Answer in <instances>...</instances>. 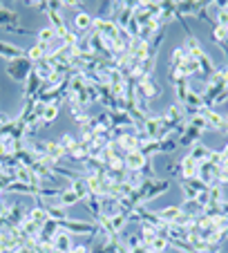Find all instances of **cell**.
<instances>
[{
	"instance_id": "cell-11",
	"label": "cell",
	"mask_w": 228,
	"mask_h": 253,
	"mask_svg": "<svg viewBox=\"0 0 228 253\" xmlns=\"http://www.w3.org/2000/svg\"><path fill=\"white\" fill-rule=\"evenodd\" d=\"M201 134L197 128H190V126H186V130L179 134V139H177V143H179V148H188V146H197L201 139Z\"/></svg>"
},
{
	"instance_id": "cell-20",
	"label": "cell",
	"mask_w": 228,
	"mask_h": 253,
	"mask_svg": "<svg viewBox=\"0 0 228 253\" xmlns=\"http://www.w3.org/2000/svg\"><path fill=\"white\" fill-rule=\"evenodd\" d=\"M49 202H56L58 206H63V209H67V206H74V204H78V197H76V193L74 191H70V188H65V191L61 193V195L56 197V200H49Z\"/></svg>"
},
{
	"instance_id": "cell-4",
	"label": "cell",
	"mask_w": 228,
	"mask_h": 253,
	"mask_svg": "<svg viewBox=\"0 0 228 253\" xmlns=\"http://www.w3.org/2000/svg\"><path fill=\"white\" fill-rule=\"evenodd\" d=\"M134 90H137L139 96H143L146 101L150 99H159V94H161V87L154 83V79L152 77H143V79H137V85H134Z\"/></svg>"
},
{
	"instance_id": "cell-31",
	"label": "cell",
	"mask_w": 228,
	"mask_h": 253,
	"mask_svg": "<svg viewBox=\"0 0 228 253\" xmlns=\"http://www.w3.org/2000/svg\"><path fill=\"white\" fill-rule=\"evenodd\" d=\"M228 238V231H226V233H224V240H226Z\"/></svg>"
},
{
	"instance_id": "cell-21",
	"label": "cell",
	"mask_w": 228,
	"mask_h": 253,
	"mask_svg": "<svg viewBox=\"0 0 228 253\" xmlns=\"http://www.w3.org/2000/svg\"><path fill=\"white\" fill-rule=\"evenodd\" d=\"M70 191L76 193V197L78 200H85L87 195H90V191H87V184H85V177H76V179H72L70 182Z\"/></svg>"
},
{
	"instance_id": "cell-3",
	"label": "cell",
	"mask_w": 228,
	"mask_h": 253,
	"mask_svg": "<svg viewBox=\"0 0 228 253\" xmlns=\"http://www.w3.org/2000/svg\"><path fill=\"white\" fill-rule=\"evenodd\" d=\"M139 143H141V132H137V130H121L114 146L125 155V153H132V150H139Z\"/></svg>"
},
{
	"instance_id": "cell-14",
	"label": "cell",
	"mask_w": 228,
	"mask_h": 253,
	"mask_svg": "<svg viewBox=\"0 0 228 253\" xmlns=\"http://www.w3.org/2000/svg\"><path fill=\"white\" fill-rule=\"evenodd\" d=\"M154 213H157L163 222H168V224H177V222H179V217H184V211H181V204H177V206H168V209L154 211Z\"/></svg>"
},
{
	"instance_id": "cell-5",
	"label": "cell",
	"mask_w": 228,
	"mask_h": 253,
	"mask_svg": "<svg viewBox=\"0 0 228 253\" xmlns=\"http://www.w3.org/2000/svg\"><path fill=\"white\" fill-rule=\"evenodd\" d=\"M146 164H148V157L141 153V150H132V153H125L123 155V168L128 172H132V175L141 172Z\"/></svg>"
},
{
	"instance_id": "cell-26",
	"label": "cell",
	"mask_w": 228,
	"mask_h": 253,
	"mask_svg": "<svg viewBox=\"0 0 228 253\" xmlns=\"http://www.w3.org/2000/svg\"><path fill=\"white\" fill-rule=\"evenodd\" d=\"M76 141H78V139H76V137H72V134H63V137L58 139V143H61L63 148H65V153H67V150L72 148V146H74Z\"/></svg>"
},
{
	"instance_id": "cell-1",
	"label": "cell",
	"mask_w": 228,
	"mask_h": 253,
	"mask_svg": "<svg viewBox=\"0 0 228 253\" xmlns=\"http://www.w3.org/2000/svg\"><path fill=\"white\" fill-rule=\"evenodd\" d=\"M34 72V61L29 58H16V61H7L5 65V74L16 83H23L27 81V77Z\"/></svg>"
},
{
	"instance_id": "cell-2",
	"label": "cell",
	"mask_w": 228,
	"mask_h": 253,
	"mask_svg": "<svg viewBox=\"0 0 228 253\" xmlns=\"http://www.w3.org/2000/svg\"><path fill=\"white\" fill-rule=\"evenodd\" d=\"M58 229L67 231L70 235H90V238H96L99 235V229H96L94 222L90 220H63L58 222Z\"/></svg>"
},
{
	"instance_id": "cell-15",
	"label": "cell",
	"mask_w": 228,
	"mask_h": 253,
	"mask_svg": "<svg viewBox=\"0 0 228 253\" xmlns=\"http://www.w3.org/2000/svg\"><path fill=\"white\" fill-rule=\"evenodd\" d=\"M45 157L52 164H61V159L65 157V148H63L58 141H47V148H45Z\"/></svg>"
},
{
	"instance_id": "cell-29",
	"label": "cell",
	"mask_w": 228,
	"mask_h": 253,
	"mask_svg": "<svg viewBox=\"0 0 228 253\" xmlns=\"http://www.w3.org/2000/svg\"><path fill=\"white\" fill-rule=\"evenodd\" d=\"M16 253H34V249H29L27 244H23V247H20V249H18V251H16Z\"/></svg>"
},
{
	"instance_id": "cell-25",
	"label": "cell",
	"mask_w": 228,
	"mask_h": 253,
	"mask_svg": "<svg viewBox=\"0 0 228 253\" xmlns=\"http://www.w3.org/2000/svg\"><path fill=\"white\" fill-rule=\"evenodd\" d=\"M201 2H177V14L179 16H197V9H199Z\"/></svg>"
},
{
	"instance_id": "cell-27",
	"label": "cell",
	"mask_w": 228,
	"mask_h": 253,
	"mask_svg": "<svg viewBox=\"0 0 228 253\" xmlns=\"http://www.w3.org/2000/svg\"><path fill=\"white\" fill-rule=\"evenodd\" d=\"M168 172H170V175H177V177H179V162H172L170 166H168Z\"/></svg>"
},
{
	"instance_id": "cell-12",
	"label": "cell",
	"mask_w": 228,
	"mask_h": 253,
	"mask_svg": "<svg viewBox=\"0 0 228 253\" xmlns=\"http://www.w3.org/2000/svg\"><path fill=\"white\" fill-rule=\"evenodd\" d=\"M94 27V16H90L87 11H76L74 16V32L76 34H87Z\"/></svg>"
},
{
	"instance_id": "cell-23",
	"label": "cell",
	"mask_w": 228,
	"mask_h": 253,
	"mask_svg": "<svg viewBox=\"0 0 228 253\" xmlns=\"http://www.w3.org/2000/svg\"><path fill=\"white\" fill-rule=\"evenodd\" d=\"M27 217L34 222V224H38V226H43L45 222L49 220V217H47V213H45V209H43V206H40V204H38V206H34V209H29V211H27Z\"/></svg>"
},
{
	"instance_id": "cell-9",
	"label": "cell",
	"mask_w": 228,
	"mask_h": 253,
	"mask_svg": "<svg viewBox=\"0 0 228 253\" xmlns=\"http://www.w3.org/2000/svg\"><path fill=\"white\" fill-rule=\"evenodd\" d=\"M38 204L45 209V213H47L49 220L54 222H63L67 220V209H63V206H58L56 202H45V200H38Z\"/></svg>"
},
{
	"instance_id": "cell-17",
	"label": "cell",
	"mask_w": 228,
	"mask_h": 253,
	"mask_svg": "<svg viewBox=\"0 0 228 253\" xmlns=\"http://www.w3.org/2000/svg\"><path fill=\"white\" fill-rule=\"evenodd\" d=\"M177 70H181V74H184L186 79H188V77H195V74H199V72H201L199 70V63H197L192 56H186Z\"/></svg>"
},
{
	"instance_id": "cell-8",
	"label": "cell",
	"mask_w": 228,
	"mask_h": 253,
	"mask_svg": "<svg viewBox=\"0 0 228 253\" xmlns=\"http://www.w3.org/2000/svg\"><path fill=\"white\" fill-rule=\"evenodd\" d=\"M0 58H7V61L27 58V49L18 47V45H14V43H7V41H0Z\"/></svg>"
},
{
	"instance_id": "cell-7",
	"label": "cell",
	"mask_w": 228,
	"mask_h": 253,
	"mask_svg": "<svg viewBox=\"0 0 228 253\" xmlns=\"http://www.w3.org/2000/svg\"><path fill=\"white\" fill-rule=\"evenodd\" d=\"M197 172H199V164L190 157V155H186V157L179 162V177H181V182H190V179H195Z\"/></svg>"
},
{
	"instance_id": "cell-6",
	"label": "cell",
	"mask_w": 228,
	"mask_h": 253,
	"mask_svg": "<svg viewBox=\"0 0 228 253\" xmlns=\"http://www.w3.org/2000/svg\"><path fill=\"white\" fill-rule=\"evenodd\" d=\"M197 112H199V115L206 119V124L210 126V130H213V132L228 128V121L224 119V117L219 115V112L215 110V108H206V105H204V108H201V110H197Z\"/></svg>"
},
{
	"instance_id": "cell-16",
	"label": "cell",
	"mask_w": 228,
	"mask_h": 253,
	"mask_svg": "<svg viewBox=\"0 0 228 253\" xmlns=\"http://www.w3.org/2000/svg\"><path fill=\"white\" fill-rule=\"evenodd\" d=\"M188 155L195 159L197 164H206V162H210L213 148H208V146H204V143H197V146H192V150H190Z\"/></svg>"
},
{
	"instance_id": "cell-28",
	"label": "cell",
	"mask_w": 228,
	"mask_h": 253,
	"mask_svg": "<svg viewBox=\"0 0 228 253\" xmlns=\"http://www.w3.org/2000/svg\"><path fill=\"white\" fill-rule=\"evenodd\" d=\"M130 253H150V251H148V247H146V244H141V247L132 249V251H130Z\"/></svg>"
},
{
	"instance_id": "cell-24",
	"label": "cell",
	"mask_w": 228,
	"mask_h": 253,
	"mask_svg": "<svg viewBox=\"0 0 228 253\" xmlns=\"http://www.w3.org/2000/svg\"><path fill=\"white\" fill-rule=\"evenodd\" d=\"M177 148H179V143H177V134H168L166 139L159 141V153L161 155H172Z\"/></svg>"
},
{
	"instance_id": "cell-13",
	"label": "cell",
	"mask_w": 228,
	"mask_h": 253,
	"mask_svg": "<svg viewBox=\"0 0 228 253\" xmlns=\"http://www.w3.org/2000/svg\"><path fill=\"white\" fill-rule=\"evenodd\" d=\"M52 247H54V251H61V253H70L72 251V235L67 233V231H63V229H58V233L52 238Z\"/></svg>"
},
{
	"instance_id": "cell-30",
	"label": "cell",
	"mask_w": 228,
	"mask_h": 253,
	"mask_svg": "<svg viewBox=\"0 0 228 253\" xmlns=\"http://www.w3.org/2000/svg\"><path fill=\"white\" fill-rule=\"evenodd\" d=\"M222 215L228 217V202H222Z\"/></svg>"
},
{
	"instance_id": "cell-22",
	"label": "cell",
	"mask_w": 228,
	"mask_h": 253,
	"mask_svg": "<svg viewBox=\"0 0 228 253\" xmlns=\"http://www.w3.org/2000/svg\"><path fill=\"white\" fill-rule=\"evenodd\" d=\"M146 247L150 253H166L168 249H170V242H168V238H163V235H157V238L150 240Z\"/></svg>"
},
{
	"instance_id": "cell-32",
	"label": "cell",
	"mask_w": 228,
	"mask_h": 253,
	"mask_svg": "<svg viewBox=\"0 0 228 253\" xmlns=\"http://www.w3.org/2000/svg\"><path fill=\"white\" fill-rule=\"evenodd\" d=\"M2 121H5V117H0V124H2Z\"/></svg>"
},
{
	"instance_id": "cell-18",
	"label": "cell",
	"mask_w": 228,
	"mask_h": 253,
	"mask_svg": "<svg viewBox=\"0 0 228 253\" xmlns=\"http://www.w3.org/2000/svg\"><path fill=\"white\" fill-rule=\"evenodd\" d=\"M36 43H40V45H54L58 41V36H56V32L52 29V25L49 27H43V29H38L36 32Z\"/></svg>"
},
{
	"instance_id": "cell-10",
	"label": "cell",
	"mask_w": 228,
	"mask_h": 253,
	"mask_svg": "<svg viewBox=\"0 0 228 253\" xmlns=\"http://www.w3.org/2000/svg\"><path fill=\"white\" fill-rule=\"evenodd\" d=\"M18 23H20L18 11H14L11 7H7V5H2V2H0V29L18 27Z\"/></svg>"
},
{
	"instance_id": "cell-19",
	"label": "cell",
	"mask_w": 228,
	"mask_h": 253,
	"mask_svg": "<svg viewBox=\"0 0 228 253\" xmlns=\"http://www.w3.org/2000/svg\"><path fill=\"white\" fill-rule=\"evenodd\" d=\"M58 115H61V101H54V103H47V105H45L43 117H40V119H43L45 126H49Z\"/></svg>"
}]
</instances>
